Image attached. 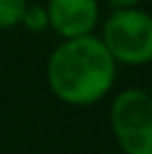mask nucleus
Listing matches in <instances>:
<instances>
[{
	"mask_svg": "<svg viewBox=\"0 0 152 154\" xmlns=\"http://www.w3.org/2000/svg\"><path fill=\"white\" fill-rule=\"evenodd\" d=\"M49 90L62 103L88 107L111 92L117 78V63L102 39L84 35L65 39L47 60Z\"/></svg>",
	"mask_w": 152,
	"mask_h": 154,
	"instance_id": "obj_1",
	"label": "nucleus"
},
{
	"mask_svg": "<svg viewBox=\"0 0 152 154\" xmlns=\"http://www.w3.org/2000/svg\"><path fill=\"white\" fill-rule=\"evenodd\" d=\"M102 43L117 64L152 63V14L141 8L113 10L102 26Z\"/></svg>",
	"mask_w": 152,
	"mask_h": 154,
	"instance_id": "obj_2",
	"label": "nucleus"
},
{
	"mask_svg": "<svg viewBox=\"0 0 152 154\" xmlns=\"http://www.w3.org/2000/svg\"><path fill=\"white\" fill-rule=\"evenodd\" d=\"M109 125L125 154H152V96L127 88L115 96Z\"/></svg>",
	"mask_w": 152,
	"mask_h": 154,
	"instance_id": "obj_3",
	"label": "nucleus"
},
{
	"mask_svg": "<svg viewBox=\"0 0 152 154\" xmlns=\"http://www.w3.org/2000/svg\"><path fill=\"white\" fill-rule=\"evenodd\" d=\"M49 27L62 39L92 35L99 22L98 0H49Z\"/></svg>",
	"mask_w": 152,
	"mask_h": 154,
	"instance_id": "obj_4",
	"label": "nucleus"
},
{
	"mask_svg": "<svg viewBox=\"0 0 152 154\" xmlns=\"http://www.w3.org/2000/svg\"><path fill=\"white\" fill-rule=\"evenodd\" d=\"M27 0H0V29H12L20 26Z\"/></svg>",
	"mask_w": 152,
	"mask_h": 154,
	"instance_id": "obj_5",
	"label": "nucleus"
},
{
	"mask_svg": "<svg viewBox=\"0 0 152 154\" xmlns=\"http://www.w3.org/2000/svg\"><path fill=\"white\" fill-rule=\"evenodd\" d=\"M22 26L31 33H43L49 27V14L41 4H27L22 18Z\"/></svg>",
	"mask_w": 152,
	"mask_h": 154,
	"instance_id": "obj_6",
	"label": "nucleus"
},
{
	"mask_svg": "<svg viewBox=\"0 0 152 154\" xmlns=\"http://www.w3.org/2000/svg\"><path fill=\"white\" fill-rule=\"evenodd\" d=\"M142 0H107L111 10H129V8H138Z\"/></svg>",
	"mask_w": 152,
	"mask_h": 154,
	"instance_id": "obj_7",
	"label": "nucleus"
}]
</instances>
